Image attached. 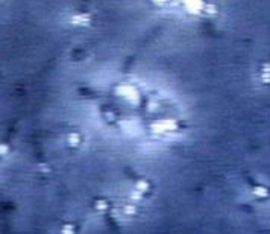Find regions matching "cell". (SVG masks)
<instances>
[{"mask_svg":"<svg viewBox=\"0 0 270 234\" xmlns=\"http://www.w3.org/2000/svg\"><path fill=\"white\" fill-rule=\"evenodd\" d=\"M70 23L75 26H81V28H87L93 23V16L88 13V11H79V13H75L70 17Z\"/></svg>","mask_w":270,"mask_h":234,"instance_id":"5b68a950","label":"cell"},{"mask_svg":"<svg viewBox=\"0 0 270 234\" xmlns=\"http://www.w3.org/2000/svg\"><path fill=\"white\" fill-rule=\"evenodd\" d=\"M261 79L263 82H270V65H267L266 69H261Z\"/></svg>","mask_w":270,"mask_h":234,"instance_id":"7c38bea8","label":"cell"},{"mask_svg":"<svg viewBox=\"0 0 270 234\" xmlns=\"http://www.w3.org/2000/svg\"><path fill=\"white\" fill-rule=\"evenodd\" d=\"M252 193L258 198V199H267L270 198V188L266 186H254L252 187Z\"/></svg>","mask_w":270,"mask_h":234,"instance_id":"30bf717a","label":"cell"},{"mask_svg":"<svg viewBox=\"0 0 270 234\" xmlns=\"http://www.w3.org/2000/svg\"><path fill=\"white\" fill-rule=\"evenodd\" d=\"M60 234H81V225L76 222H64L60 227Z\"/></svg>","mask_w":270,"mask_h":234,"instance_id":"9c48e42d","label":"cell"},{"mask_svg":"<svg viewBox=\"0 0 270 234\" xmlns=\"http://www.w3.org/2000/svg\"><path fill=\"white\" fill-rule=\"evenodd\" d=\"M176 3L191 17L212 18L219 14V8L211 0H178Z\"/></svg>","mask_w":270,"mask_h":234,"instance_id":"6da1fadb","label":"cell"},{"mask_svg":"<svg viewBox=\"0 0 270 234\" xmlns=\"http://www.w3.org/2000/svg\"><path fill=\"white\" fill-rule=\"evenodd\" d=\"M153 193V183L149 178H138L134 183V190H132V199L141 203V201L149 199Z\"/></svg>","mask_w":270,"mask_h":234,"instance_id":"7a4b0ae2","label":"cell"},{"mask_svg":"<svg viewBox=\"0 0 270 234\" xmlns=\"http://www.w3.org/2000/svg\"><path fill=\"white\" fill-rule=\"evenodd\" d=\"M91 210L94 213H109L112 210V203L111 199L108 198H104V196H99L96 199H93L91 203Z\"/></svg>","mask_w":270,"mask_h":234,"instance_id":"52a82bcc","label":"cell"},{"mask_svg":"<svg viewBox=\"0 0 270 234\" xmlns=\"http://www.w3.org/2000/svg\"><path fill=\"white\" fill-rule=\"evenodd\" d=\"M153 131L156 132H161V134H165V132H175L179 129V125L178 122L175 120H170V119H165V120H158L153 124Z\"/></svg>","mask_w":270,"mask_h":234,"instance_id":"8992f818","label":"cell"},{"mask_svg":"<svg viewBox=\"0 0 270 234\" xmlns=\"http://www.w3.org/2000/svg\"><path fill=\"white\" fill-rule=\"evenodd\" d=\"M121 216L126 218V219H132V218H137L140 213V207L137 204V201H132V203H126L121 205Z\"/></svg>","mask_w":270,"mask_h":234,"instance_id":"ba28073f","label":"cell"},{"mask_svg":"<svg viewBox=\"0 0 270 234\" xmlns=\"http://www.w3.org/2000/svg\"><path fill=\"white\" fill-rule=\"evenodd\" d=\"M64 140H65L67 149H70V151H79L84 146V143H85L84 134L81 131H77V129H73V131L67 132Z\"/></svg>","mask_w":270,"mask_h":234,"instance_id":"277c9868","label":"cell"},{"mask_svg":"<svg viewBox=\"0 0 270 234\" xmlns=\"http://www.w3.org/2000/svg\"><path fill=\"white\" fill-rule=\"evenodd\" d=\"M150 2L156 6H168V5H172L173 2H178V0H150Z\"/></svg>","mask_w":270,"mask_h":234,"instance_id":"8fae6325","label":"cell"},{"mask_svg":"<svg viewBox=\"0 0 270 234\" xmlns=\"http://www.w3.org/2000/svg\"><path fill=\"white\" fill-rule=\"evenodd\" d=\"M116 94L126 99L129 104L135 105L137 102H140V94H138V90L137 87L132 85V84H120L116 87Z\"/></svg>","mask_w":270,"mask_h":234,"instance_id":"3957f363","label":"cell"}]
</instances>
